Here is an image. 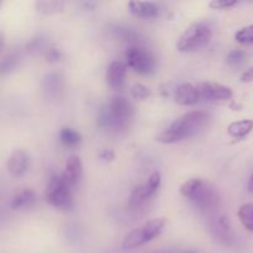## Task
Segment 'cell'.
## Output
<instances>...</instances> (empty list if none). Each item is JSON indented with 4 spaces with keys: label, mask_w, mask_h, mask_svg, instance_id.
Returning a JSON list of instances; mask_svg holds the SVG:
<instances>
[{
    "label": "cell",
    "mask_w": 253,
    "mask_h": 253,
    "mask_svg": "<svg viewBox=\"0 0 253 253\" xmlns=\"http://www.w3.org/2000/svg\"><path fill=\"white\" fill-rule=\"evenodd\" d=\"M126 71H127V66L126 63L121 61H114L111 62L110 66L106 69V83L114 90H120L123 89L124 84H125L126 79Z\"/></svg>",
    "instance_id": "7c38bea8"
},
{
    "label": "cell",
    "mask_w": 253,
    "mask_h": 253,
    "mask_svg": "<svg viewBox=\"0 0 253 253\" xmlns=\"http://www.w3.org/2000/svg\"><path fill=\"white\" fill-rule=\"evenodd\" d=\"M249 190L251 193H253V174L251 175V178H250V182H249Z\"/></svg>",
    "instance_id": "1f68e13d"
},
{
    "label": "cell",
    "mask_w": 253,
    "mask_h": 253,
    "mask_svg": "<svg viewBox=\"0 0 253 253\" xmlns=\"http://www.w3.org/2000/svg\"><path fill=\"white\" fill-rule=\"evenodd\" d=\"M161 183H162V177H161V173L153 172L152 174L148 177L147 182H146L143 185H145V188H146V190H147L148 194L153 198L156 195V193L158 192V189H160Z\"/></svg>",
    "instance_id": "7402d4cb"
},
{
    "label": "cell",
    "mask_w": 253,
    "mask_h": 253,
    "mask_svg": "<svg viewBox=\"0 0 253 253\" xmlns=\"http://www.w3.org/2000/svg\"><path fill=\"white\" fill-rule=\"evenodd\" d=\"M212 121V115L207 110H193L173 121L168 127L161 131L156 140L165 145L182 142L204 132Z\"/></svg>",
    "instance_id": "6da1fadb"
},
{
    "label": "cell",
    "mask_w": 253,
    "mask_h": 253,
    "mask_svg": "<svg viewBox=\"0 0 253 253\" xmlns=\"http://www.w3.org/2000/svg\"><path fill=\"white\" fill-rule=\"evenodd\" d=\"M240 79H241L242 83H250V82H252L253 81V67H251V68H247L246 71L241 74Z\"/></svg>",
    "instance_id": "4dcf8cb0"
},
{
    "label": "cell",
    "mask_w": 253,
    "mask_h": 253,
    "mask_svg": "<svg viewBox=\"0 0 253 253\" xmlns=\"http://www.w3.org/2000/svg\"><path fill=\"white\" fill-rule=\"evenodd\" d=\"M100 158L103 161H106V162H109V161H113L114 158H115V153H114L113 150H109V148H104V150L100 152Z\"/></svg>",
    "instance_id": "f546056e"
},
{
    "label": "cell",
    "mask_w": 253,
    "mask_h": 253,
    "mask_svg": "<svg viewBox=\"0 0 253 253\" xmlns=\"http://www.w3.org/2000/svg\"><path fill=\"white\" fill-rule=\"evenodd\" d=\"M227 64L231 67H240L246 61V53L241 49H234L227 54Z\"/></svg>",
    "instance_id": "d4e9b609"
},
{
    "label": "cell",
    "mask_w": 253,
    "mask_h": 253,
    "mask_svg": "<svg viewBox=\"0 0 253 253\" xmlns=\"http://www.w3.org/2000/svg\"><path fill=\"white\" fill-rule=\"evenodd\" d=\"M237 4L236 0H214V1L209 2V6L215 10H222V9H230V7L235 6Z\"/></svg>",
    "instance_id": "83f0119b"
},
{
    "label": "cell",
    "mask_w": 253,
    "mask_h": 253,
    "mask_svg": "<svg viewBox=\"0 0 253 253\" xmlns=\"http://www.w3.org/2000/svg\"><path fill=\"white\" fill-rule=\"evenodd\" d=\"M19 64V56L16 53H10L1 59V73L6 74L14 71Z\"/></svg>",
    "instance_id": "cb8c5ba5"
},
{
    "label": "cell",
    "mask_w": 253,
    "mask_h": 253,
    "mask_svg": "<svg viewBox=\"0 0 253 253\" xmlns=\"http://www.w3.org/2000/svg\"><path fill=\"white\" fill-rule=\"evenodd\" d=\"M64 89V81L63 77L58 72H49L43 77L42 81V90L43 95L48 100L54 101L58 100L63 94Z\"/></svg>",
    "instance_id": "30bf717a"
},
{
    "label": "cell",
    "mask_w": 253,
    "mask_h": 253,
    "mask_svg": "<svg viewBox=\"0 0 253 253\" xmlns=\"http://www.w3.org/2000/svg\"><path fill=\"white\" fill-rule=\"evenodd\" d=\"M166 226V220L157 217L151 219L142 224L141 226L136 227L132 231L128 232L123 241V247L125 250H133L137 247L143 246L148 242L157 239L163 232Z\"/></svg>",
    "instance_id": "5b68a950"
},
{
    "label": "cell",
    "mask_w": 253,
    "mask_h": 253,
    "mask_svg": "<svg viewBox=\"0 0 253 253\" xmlns=\"http://www.w3.org/2000/svg\"><path fill=\"white\" fill-rule=\"evenodd\" d=\"M151 199H152V197H151V195L147 193L145 185L141 184V185H137V187L133 188V190L131 192L128 205H130L131 209L138 210V209H141L142 207H145V205L147 204Z\"/></svg>",
    "instance_id": "e0dca14e"
},
{
    "label": "cell",
    "mask_w": 253,
    "mask_h": 253,
    "mask_svg": "<svg viewBox=\"0 0 253 253\" xmlns=\"http://www.w3.org/2000/svg\"><path fill=\"white\" fill-rule=\"evenodd\" d=\"M72 187L63 174H54L49 178L44 190L46 202L57 209L68 210L72 208Z\"/></svg>",
    "instance_id": "8992f818"
},
{
    "label": "cell",
    "mask_w": 253,
    "mask_h": 253,
    "mask_svg": "<svg viewBox=\"0 0 253 253\" xmlns=\"http://www.w3.org/2000/svg\"><path fill=\"white\" fill-rule=\"evenodd\" d=\"M180 193L183 197L190 200L203 214L211 216L219 212L217 210L221 204V199L217 189L211 183L200 178H193L183 183L180 187Z\"/></svg>",
    "instance_id": "3957f363"
},
{
    "label": "cell",
    "mask_w": 253,
    "mask_h": 253,
    "mask_svg": "<svg viewBox=\"0 0 253 253\" xmlns=\"http://www.w3.org/2000/svg\"><path fill=\"white\" fill-rule=\"evenodd\" d=\"M133 106L123 95H115L101 106L98 113V126L104 131L123 133L128 130L133 120Z\"/></svg>",
    "instance_id": "7a4b0ae2"
},
{
    "label": "cell",
    "mask_w": 253,
    "mask_h": 253,
    "mask_svg": "<svg viewBox=\"0 0 253 253\" xmlns=\"http://www.w3.org/2000/svg\"><path fill=\"white\" fill-rule=\"evenodd\" d=\"M200 93V100L205 103H217V101H227L232 99L231 89L226 85L212 82H202L198 83Z\"/></svg>",
    "instance_id": "9c48e42d"
},
{
    "label": "cell",
    "mask_w": 253,
    "mask_h": 253,
    "mask_svg": "<svg viewBox=\"0 0 253 253\" xmlns=\"http://www.w3.org/2000/svg\"><path fill=\"white\" fill-rule=\"evenodd\" d=\"M212 37V29L207 22L192 24L179 37L177 42V49L183 53L195 52L207 46Z\"/></svg>",
    "instance_id": "277c9868"
},
{
    "label": "cell",
    "mask_w": 253,
    "mask_h": 253,
    "mask_svg": "<svg viewBox=\"0 0 253 253\" xmlns=\"http://www.w3.org/2000/svg\"><path fill=\"white\" fill-rule=\"evenodd\" d=\"M235 40L241 44H253V25H249L235 34Z\"/></svg>",
    "instance_id": "603a6c76"
},
{
    "label": "cell",
    "mask_w": 253,
    "mask_h": 253,
    "mask_svg": "<svg viewBox=\"0 0 253 253\" xmlns=\"http://www.w3.org/2000/svg\"><path fill=\"white\" fill-rule=\"evenodd\" d=\"M7 172L14 177H21L29 170L30 157L24 150H16L10 155L6 162Z\"/></svg>",
    "instance_id": "4fadbf2b"
},
{
    "label": "cell",
    "mask_w": 253,
    "mask_h": 253,
    "mask_svg": "<svg viewBox=\"0 0 253 253\" xmlns=\"http://www.w3.org/2000/svg\"><path fill=\"white\" fill-rule=\"evenodd\" d=\"M83 174V162L77 155L69 156L64 166L63 177L72 188L76 187Z\"/></svg>",
    "instance_id": "5bb4252c"
},
{
    "label": "cell",
    "mask_w": 253,
    "mask_h": 253,
    "mask_svg": "<svg viewBox=\"0 0 253 253\" xmlns=\"http://www.w3.org/2000/svg\"><path fill=\"white\" fill-rule=\"evenodd\" d=\"M125 63L128 68L141 76H151L157 69L155 57L140 44H132L125 52Z\"/></svg>",
    "instance_id": "52a82bcc"
},
{
    "label": "cell",
    "mask_w": 253,
    "mask_h": 253,
    "mask_svg": "<svg viewBox=\"0 0 253 253\" xmlns=\"http://www.w3.org/2000/svg\"><path fill=\"white\" fill-rule=\"evenodd\" d=\"M37 11L41 12V14L46 15H52L57 14V12H61L64 7L63 1H37L35 4Z\"/></svg>",
    "instance_id": "44dd1931"
},
{
    "label": "cell",
    "mask_w": 253,
    "mask_h": 253,
    "mask_svg": "<svg viewBox=\"0 0 253 253\" xmlns=\"http://www.w3.org/2000/svg\"><path fill=\"white\" fill-rule=\"evenodd\" d=\"M131 95H132V98H135L136 100H145V99H147L148 96L151 95V91L150 89L146 85H143V84L136 83L135 85L131 88Z\"/></svg>",
    "instance_id": "4316f807"
},
{
    "label": "cell",
    "mask_w": 253,
    "mask_h": 253,
    "mask_svg": "<svg viewBox=\"0 0 253 253\" xmlns=\"http://www.w3.org/2000/svg\"><path fill=\"white\" fill-rule=\"evenodd\" d=\"M35 203H36V194H35L34 190L22 189L11 198L10 207L14 210L27 209V208L34 207Z\"/></svg>",
    "instance_id": "2e32d148"
},
{
    "label": "cell",
    "mask_w": 253,
    "mask_h": 253,
    "mask_svg": "<svg viewBox=\"0 0 253 253\" xmlns=\"http://www.w3.org/2000/svg\"><path fill=\"white\" fill-rule=\"evenodd\" d=\"M209 230L210 234L225 246L232 247L236 242V237L232 231L229 216L226 215L220 214V212L211 215L209 221Z\"/></svg>",
    "instance_id": "ba28073f"
},
{
    "label": "cell",
    "mask_w": 253,
    "mask_h": 253,
    "mask_svg": "<svg viewBox=\"0 0 253 253\" xmlns=\"http://www.w3.org/2000/svg\"><path fill=\"white\" fill-rule=\"evenodd\" d=\"M237 215H239L240 221H241V224L244 225L245 229L253 234V204L252 203L242 205V207L240 208Z\"/></svg>",
    "instance_id": "ffe728a7"
},
{
    "label": "cell",
    "mask_w": 253,
    "mask_h": 253,
    "mask_svg": "<svg viewBox=\"0 0 253 253\" xmlns=\"http://www.w3.org/2000/svg\"><path fill=\"white\" fill-rule=\"evenodd\" d=\"M59 140L67 147H77L82 142V135L71 127H63L59 131Z\"/></svg>",
    "instance_id": "d6986e66"
},
{
    "label": "cell",
    "mask_w": 253,
    "mask_h": 253,
    "mask_svg": "<svg viewBox=\"0 0 253 253\" xmlns=\"http://www.w3.org/2000/svg\"><path fill=\"white\" fill-rule=\"evenodd\" d=\"M155 253H167V252H163V251H160V252H155Z\"/></svg>",
    "instance_id": "d6a6232c"
},
{
    "label": "cell",
    "mask_w": 253,
    "mask_h": 253,
    "mask_svg": "<svg viewBox=\"0 0 253 253\" xmlns=\"http://www.w3.org/2000/svg\"><path fill=\"white\" fill-rule=\"evenodd\" d=\"M115 34L118 35L120 39H123L124 41L131 42V43H135V42L138 41L140 39V35L136 31H133L132 29H127V27H118L115 30Z\"/></svg>",
    "instance_id": "484cf974"
},
{
    "label": "cell",
    "mask_w": 253,
    "mask_h": 253,
    "mask_svg": "<svg viewBox=\"0 0 253 253\" xmlns=\"http://www.w3.org/2000/svg\"><path fill=\"white\" fill-rule=\"evenodd\" d=\"M174 101L178 105L190 106L195 105L198 103H202L200 100V93L198 84L193 83H182L175 88L174 90Z\"/></svg>",
    "instance_id": "8fae6325"
},
{
    "label": "cell",
    "mask_w": 253,
    "mask_h": 253,
    "mask_svg": "<svg viewBox=\"0 0 253 253\" xmlns=\"http://www.w3.org/2000/svg\"><path fill=\"white\" fill-rule=\"evenodd\" d=\"M128 9L131 14L140 19H155L161 14L160 6L152 1H131Z\"/></svg>",
    "instance_id": "9a60e30c"
},
{
    "label": "cell",
    "mask_w": 253,
    "mask_h": 253,
    "mask_svg": "<svg viewBox=\"0 0 253 253\" xmlns=\"http://www.w3.org/2000/svg\"><path fill=\"white\" fill-rule=\"evenodd\" d=\"M61 57V51L57 49L56 47H49V48L46 49V58L48 62H58Z\"/></svg>",
    "instance_id": "f1b7e54d"
},
{
    "label": "cell",
    "mask_w": 253,
    "mask_h": 253,
    "mask_svg": "<svg viewBox=\"0 0 253 253\" xmlns=\"http://www.w3.org/2000/svg\"><path fill=\"white\" fill-rule=\"evenodd\" d=\"M253 130V120L246 119V120H240L231 123L227 127V132L230 136L235 138H244Z\"/></svg>",
    "instance_id": "ac0fdd59"
}]
</instances>
